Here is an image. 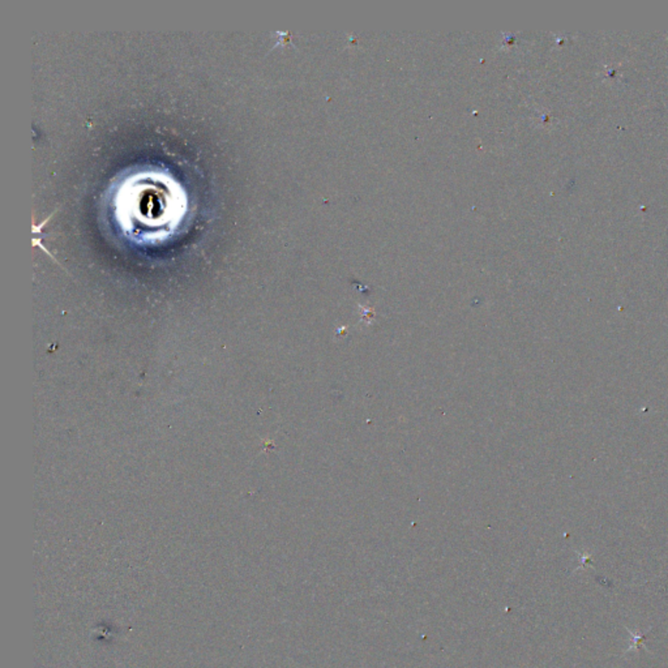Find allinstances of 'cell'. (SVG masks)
Segmentation results:
<instances>
[{
  "label": "cell",
  "instance_id": "obj_1",
  "mask_svg": "<svg viewBox=\"0 0 668 668\" xmlns=\"http://www.w3.org/2000/svg\"><path fill=\"white\" fill-rule=\"evenodd\" d=\"M168 201L169 197L163 188H148L146 191H141V196L139 197L137 212L149 225L154 223L159 226L165 223L168 219L170 210L168 209Z\"/></svg>",
  "mask_w": 668,
  "mask_h": 668
}]
</instances>
